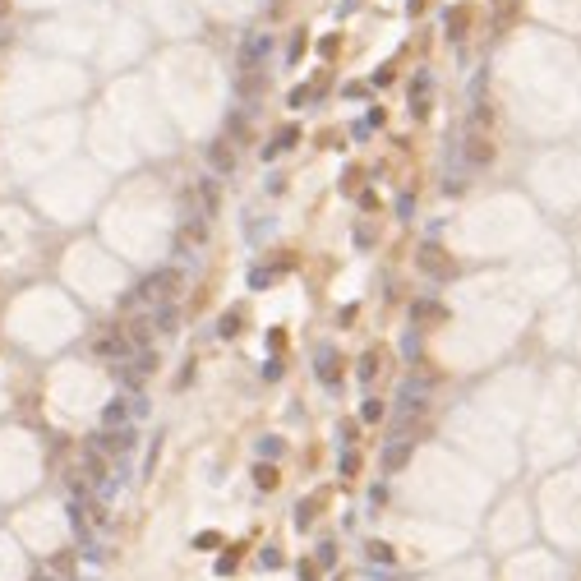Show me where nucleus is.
I'll return each instance as SVG.
<instances>
[{
	"mask_svg": "<svg viewBox=\"0 0 581 581\" xmlns=\"http://www.w3.org/2000/svg\"><path fill=\"white\" fill-rule=\"evenodd\" d=\"M176 290H180V273H176V268H162V273H153L134 290V300H176Z\"/></svg>",
	"mask_w": 581,
	"mask_h": 581,
	"instance_id": "nucleus-1",
	"label": "nucleus"
},
{
	"mask_svg": "<svg viewBox=\"0 0 581 581\" xmlns=\"http://www.w3.org/2000/svg\"><path fill=\"white\" fill-rule=\"evenodd\" d=\"M129 447H134V429H129V425L107 429V434L92 439V452H129Z\"/></svg>",
	"mask_w": 581,
	"mask_h": 581,
	"instance_id": "nucleus-2",
	"label": "nucleus"
},
{
	"mask_svg": "<svg viewBox=\"0 0 581 581\" xmlns=\"http://www.w3.org/2000/svg\"><path fill=\"white\" fill-rule=\"evenodd\" d=\"M92 351L107 355V360H125V355H129V337L125 332H102L97 341H92Z\"/></svg>",
	"mask_w": 581,
	"mask_h": 581,
	"instance_id": "nucleus-3",
	"label": "nucleus"
},
{
	"mask_svg": "<svg viewBox=\"0 0 581 581\" xmlns=\"http://www.w3.org/2000/svg\"><path fill=\"white\" fill-rule=\"evenodd\" d=\"M420 268H425L429 277H452V259H443V249H439V245L420 249Z\"/></svg>",
	"mask_w": 581,
	"mask_h": 581,
	"instance_id": "nucleus-4",
	"label": "nucleus"
},
{
	"mask_svg": "<svg viewBox=\"0 0 581 581\" xmlns=\"http://www.w3.org/2000/svg\"><path fill=\"white\" fill-rule=\"evenodd\" d=\"M337 365H341V360H337V351H332V346H323V351L314 355V374H319V383H328V388H332V383L341 379V369H337Z\"/></svg>",
	"mask_w": 581,
	"mask_h": 581,
	"instance_id": "nucleus-5",
	"label": "nucleus"
},
{
	"mask_svg": "<svg viewBox=\"0 0 581 581\" xmlns=\"http://www.w3.org/2000/svg\"><path fill=\"white\" fill-rule=\"evenodd\" d=\"M411 461V439H397V443H388L383 447V471L392 475V471H401Z\"/></svg>",
	"mask_w": 581,
	"mask_h": 581,
	"instance_id": "nucleus-6",
	"label": "nucleus"
},
{
	"mask_svg": "<svg viewBox=\"0 0 581 581\" xmlns=\"http://www.w3.org/2000/svg\"><path fill=\"white\" fill-rule=\"evenodd\" d=\"M208 162H213V171H231L235 167V153H231L226 143H208Z\"/></svg>",
	"mask_w": 581,
	"mask_h": 581,
	"instance_id": "nucleus-7",
	"label": "nucleus"
},
{
	"mask_svg": "<svg viewBox=\"0 0 581 581\" xmlns=\"http://www.w3.org/2000/svg\"><path fill=\"white\" fill-rule=\"evenodd\" d=\"M466 162L485 167V162H494V148L485 143V138H466Z\"/></svg>",
	"mask_w": 581,
	"mask_h": 581,
	"instance_id": "nucleus-8",
	"label": "nucleus"
},
{
	"mask_svg": "<svg viewBox=\"0 0 581 581\" xmlns=\"http://www.w3.org/2000/svg\"><path fill=\"white\" fill-rule=\"evenodd\" d=\"M365 553H369V563H392V558H397V553H392V545H383V540H369Z\"/></svg>",
	"mask_w": 581,
	"mask_h": 581,
	"instance_id": "nucleus-9",
	"label": "nucleus"
},
{
	"mask_svg": "<svg viewBox=\"0 0 581 581\" xmlns=\"http://www.w3.org/2000/svg\"><path fill=\"white\" fill-rule=\"evenodd\" d=\"M153 328H157V332H176V309H171V305H157Z\"/></svg>",
	"mask_w": 581,
	"mask_h": 581,
	"instance_id": "nucleus-10",
	"label": "nucleus"
},
{
	"mask_svg": "<svg viewBox=\"0 0 581 581\" xmlns=\"http://www.w3.org/2000/svg\"><path fill=\"white\" fill-rule=\"evenodd\" d=\"M102 420H107V425H111V429H120V425H125V420H129V406H125V401H111L107 411H102Z\"/></svg>",
	"mask_w": 581,
	"mask_h": 581,
	"instance_id": "nucleus-11",
	"label": "nucleus"
},
{
	"mask_svg": "<svg viewBox=\"0 0 581 581\" xmlns=\"http://www.w3.org/2000/svg\"><path fill=\"white\" fill-rule=\"evenodd\" d=\"M295 138H300V129H295V125H286V129L277 134V143H273V148H263V157H273V153H282V148H290Z\"/></svg>",
	"mask_w": 581,
	"mask_h": 581,
	"instance_id": "nucleus-12",
	"label": "nucleus"
},
{
	"mask_svg": "<svg viewBox=\"0 0 581 581\" xmlns=\"http://www.w3.org/2000/svg\"><path fill=\"white\" fill-rule=\"evenodd\" d=\"M254 485L259 489H277V471L273 466H254Z\"/></svg>",
	"mask_w": 581,
	"mask_h": 581,
	"instance_id": "nucleus-13",
	"label": "nucleus"
},
{
	"mask_svg": "<svg viewBox=\"0 0 581 581\" xmlns=\"http://www.w3.org/2000/svg\"><path fill=\"white\" fill-rule=\"evenodd\" d=\"M415 319H443V309L434 305V300H415V309H411Z\"/></svg>",
	"mask_w": 581,
	"mask_h": 581,
	"instance_id": "nucleus-14",
	"label": "nucleus"
},
{
	"mask_svg": "<svg viewBox=\"0 0 581 581\" xmlns=\"http://www.w3.org/2000/svg\"><path fill=\"white\" fill-rule=\"evenodd\" d=\"M199 194H203V208H208V217H213V213H217V184H213V180H203V184H199Z\"/></svg>",
	"mask_w": 581,
	"mask_h": 581,
	"instance_id": "nucleus-15",
	"label": "nucleus"
},
{
	"mask_svg": "<svg viewBox=\"0 0 581 581\" xmlns=\"http://www.w3.org/2000/svg\"><path fill=\"white\" fill-rule=\"evenodd\" d=\"M360 420H369V425H374V420H383V401H379V397H369L365 406H360Z\"/></svg>",
	"mask_w": 581,
	"mask_h": 581,
	"instance_id": "nucleus-16",
	"label": "nucleus"
},
{
	"mask_svg": "<svg viewBox=\"0 0 581 581\" xmlns=\"http://www.w3.org/2000/svg\"><path fill=\"white\" fill-rule=\"evenodd\" d=\"M374 374H379V355L369 351V355H365V360H360V379H365V383H369V379H374Z\"/></svg>",
	"mask_w": 581,
	"mask_h": 581,
	"instance_id": "nucleus-17",
	"label": "nucleus"
},
{
	"mask_svg": "<svg viewBox=\"0 0 581 581\" xmlns=\"http://www.w3.org/2000/svg\"><path fill=\"white\" fill-rule=\"evenodd\" d=\"M337 563V545H319V563L314 567H332Z\"/></svg>",
	"mask_w": 581,
	"mask_h": 581,
	"instance_id": "nucleus-18",
	"label": "nucleus"
},
{
	"mask_svg": "<svg viewBox=\"0 0 581 581\" xmlns=\"http://www.w3.org/2000/svg\"><path fill=\"white\" fill-rule=\"evenodd\" d=\"M217 332H222V337H235V332H240V314H226V319H222V328H217Z\"/></svg>",
	"mask_w": 581,
	"mask_h": 581,
	"instance_id": "nucleus-19",
	"label": "nucleus"
},
{
	"mask_svg": "<svg viewBox=\"0 0 581 581\" xmlns=\"http://www.w3.org/2000/svg\"><path fill=\"white\" fill-rule=\"evenodd\" d=\"M134 369H138V374H153V369H157V355H153V351H143V355H138V365H134Z\"/></svg>",
	"mask_w": 581,
	"mask_h": 581,
	"instance_id": "nucleus-20",
	"label": "nucleus"
},
{
	"mask_svg": "<svg viewBox=\"0 0 581 581\" xmlns=\"http://www.w3.org/2000/svg\"><path fill=\"white\" fill-rule=\"evenodd\" d=\"M259 452H263V457H282V439H263Z\"/></svg>",
	"mask_w": 581,
	"mask_h": 581,
	"instance_id": "nucleus-21",
	"label": "nucleus"
},
{
	"mask_svg": "<svg viewBox=\"0 0 581 581\" xmlns=\"http://www.w3.org/2000/svg\"><path fill=\"white\" fill-rule=\"evenodd\" d=\"M268 282H273V273H263V268H259V273H249V286H254V290H263Z\"/></svg>",
	"mask_w": 581,
	"mask_h": 581,
	"instance_id": "nucleus-22",
	"label": "nucleus"
},
{
	"mask_svg": "<svg viewBox=\"0 0 581 581\" xmlns=\"http://www.w3.org/2000/svg\"><path fill=\"white\" fill-rule=\"evenodd\" d=\"M0 10H5V0H0Z\"/></svg>",
	"mask_w": 581,
	"mask_h": 581,
	"instance_id": "nucleus-23",
	"label": "nucleus"
},
{
	"mask_svg": "<svg viewBox=\"0 0 581 581\" xmlns=\"http://www.w3.org/2000/svg\"><path fill=\"white\" fill-rule=\"evenodd\" d=\"M0 42H5V32H0Z\"/></svg>",
	"mask_w": 581,
	"mask_h": 581,
	"instance_id": "nucleus-24",
	"label": "nucleus"
}]
</instances>
